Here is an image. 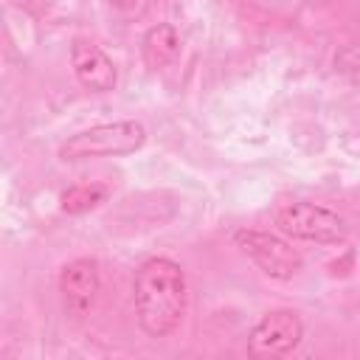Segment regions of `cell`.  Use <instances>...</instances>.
<instances>
[{
  "instance_id": "obj_1",
  "label": "cell",
  "mask_w": 360,
  "mask_h": 360,
  "mask_svg": "<svg viewBox=\"0 0 360 360\" xmlns=\"http://www.w3.org/2000/svg\"><path fill=\"white\" fill-rule=\"evenodd\" d=\"M132 301L138 326L149 338H169L188 307L186 270L169 256H152L141 262L132 278Z\"/></svg>"
},
{
  "instance_id": "obj_2",
  "label": "cell",
  "mask_w": 360,
  "mask_h": 360,
  "mask_svg": "<svg viewBox=\"0 0 360 360\" xmlns=\"http://www.w3.org/2000/svg\"><path fill=\"white\" fill-rule=\"evenodd\" d=\"M146 143V127L141 121L124 118V121H107L87 127L59 146V158L68 163L90 160V158H127L135 155Z\"/></svg>"
},
{
  "instance_id": "obj_3",
  "label": "cell",
  "mask_w": 360,
  "mask_h": 360,
  "mask_svg": "<svg viewBox=\"0 0 360 360\" xmlns=\"http://www.w3.org/2000/svg\"><path fill=\"white\" fill-rule=\"evenodd\" d=\"M276 228L290 236V239H301V242H315V245H340L349 236V225L346 219L321 205V202H309V200H287L276 208L273 214Z\"/></svg>"
},
{
  "instance_id": "obj_4",
  "label": "cell",
  "mask_w": 360,
  "mask_h": 360,
  "mask_svg": "<svg viewBox=\"0 0 360 360\" xmlns=\"http://www.w3.org/2000/svg\"><path fill=\"white\" fill-rule=\"evenodd\" d=\"M233 242L242 248V253L267 276L276 281L292 278L301 267L304 259L292 248L290 236L273 233V231H259V228H242L233 233Z\"/></svg>"
},
{
  "instance_id": "obj_5",
  "label": "cell",
  "mask_w": 360,
  "mask_h": 360,
  "mask_svg": "<svg viewBox=\"0 0 360 360\" xmlns=\"http://www.w3.org/2000/svg\"><path fill=\"white\" fill-rule=\"evenodd\" d=\"M304 338V321L295 309H270L248 332V354L256 360H273L290 354Z\"/></svg>"
},
{
  "instance_id": "obj_6",
  "label": "cell",
  "mask_w": 360,
  "mask_h": 360,
  "mask_svg": "<svg viewBox=\"0 0 360 360\" xmlns=\"http://www.w3.org/2000/svg\"><path fill=\"white\" fill-rule=\"evenodd\" d=\"M101 292V273H98V262L96 259H73L62 267L59 273V298H62V309L68 318H84L90 315V309L96 307Z\"/></svg>"
},
{
  "instance_id": "obj_7",
  "label": "cell",
  "mask_w": 360,
  "mask_h": 360,
  "mask_svg": "<svg viewBox=\"0 0 360 360\" xmlns=\"http://www.w3.org/2000/svg\"><path fill=\"white\" fill-rule=\"evenodd\" d=\"M70 68L82 87L90 93H110L118 84V70L112 59L87 37H76L70 42Z\"/></svg>"
},
{
  "instance_id": "obj_8",
  "label": "cell",
  "mask_w": 360,
  "mask_h": 360,
  "mask_svg": "<svg viewBox=\"0 0 360 360\" xmlns=\"http://www.w3.org/2000/svg\"><path fill=\"white\" fill-rule=\"evenodd\" d=\"M141 53H143V62L152 70H160V68L172 65L180 56V31L172 22L152 25L141 39Z\"/></svg>"
},
{
  "instance_id": "obj_9",
  "label": "cell",
  "mask_w": 360,
  "mask_h": 360,
  "mask_svg": "<svg viewBox=\"0 0 360 360\" xmlns=\"http://www.w3.org/2000/svg\"><path fill=\"white\" fill-rule=\"evenodd\" d=\"M104 197H107V188H104V186H96V183H76V186H70V188L62 194V211H65V214H84V211L96 208Z\"/></svg>"
},
{
  "instance_id": "obj_10",
  "label": "cell",
  "mask_w": 360,
  "mask_h": 360,
  "mask_svg": "<svg viewBox=\"0 0 360 360\" xmlns=\"http://www.w3.org/2000/svg\"><path fill=\"white\" fill-rule=\"evenodd\" d=\"M335 73H340L346 82L360 84V39L357 42H346L335 51Z\"/></svg>"
},
{
  "instance_id": "obj_11",
  "label": "cell",
  "mask_w": 360,
  "mask_h": 360,
  "mask_svg": "<svg viewBox=\"0 0 360 360\" xmlns=\"http://www.w3.org/2000/svg\"><path fill=\"white\" fill-rule=\"evenodd\" d=\"M110 3H112L115 8H124V11H127V8H132L138 0H110Z\"/></svg>"
}]
</instances>
